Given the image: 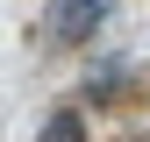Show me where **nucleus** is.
Wrapping results in <instances>:
<instances>
[{
    "instance_id": "f03ea898",
    "label": "nucleus",
    "mask_w": 150,
    "mask_h": 142,
    "mask_svg": "<svg viewBox=\"0 0 150 142\" xmlns=\"http://www.w3.org/2000/svg\"><path fill=\"white\" fill-rule=\"evenodd\" d=\"M36 142H86V121L71 114V106H57V114H50L43 128H36Z\"/></svg>"
},
{
    "instance_id": "f257e3e1",
    "label": "nucleus",
    "mask_w": 150,
    "mask_h": 142,
    "mask_svg": "<svg viewBox=\"0 0 150 142\" xmlns=\"http://www.w3.org/2000/svg\"><path fill=\"white\" fill-rule=\"evenodd\" d=\"M107 14H115V0H50L43 29H50V43H86L93 29H107Z\"/></svg>"
}]
</instances>
